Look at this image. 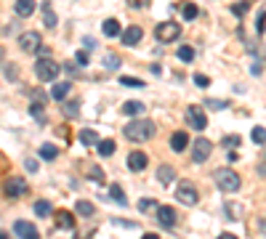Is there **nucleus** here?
<instances>
[{
	"mask_svg": "<svg viewBox=\"0 0 266 239\" xmlns=\"http://www.w3.org/2000/svg\"><path fill=\"white\" fill-rule=\"evenodd\" d=\"M240 141H242L240 136H224V141H221V143H224L226 149H237V146H240Z\"/></svg>",
	"mask_w": 266,
	"mask_h": 239,
	"instance_id": "37",
	"label": "nucleus"
},
{
	"mask_svg": "<svg viewBox=\"0 0 266 239\" xmlns=\"http://www.w3.org/2000/svg\"><path fill=\"white\" fill-rule=\"evenodd\" d=\"M200 16V8L194 6V3H184V19L192 21V19H197Z\"/></svg>",
	"mask_w": 266,
	"mask_h": 239,
	"instance_id": "30",
	"label": "nucleus"
},
{
	"mask_svg": "<svg viewBox=\"0 0 266 239\" xmlns=\"http://www.w3.org/2000/svg\"><path fill=\"white\" fill-rule=\"evenodd\" d=\"M205 106H211V109H226V101H218V99H208Z\"/></svg>",
	"mask_w": 266,
	"mask_h": 239,
	"instance_id": "39",
	"label": "nucleus"
},
{
	"mask_svg": "<svg viewBox=\"0 0 266 239\" xmlns=\"http://www.w3.org/2000/svg\"><path fill=\"white\" fill-rule=\"evenodd\" d=\"M141 38H144V29L138 27V24L123 29V45H136V43H141Z\"/></svg>",
	"mask_w": 266,
	"mask_h": 239,
	"instance_id": "12",
	"label": "nucleus"
},
{
	"mask_svg": "<svg viewBox=\"0 0 266 239\" xmlns=\"http://www.w3.org/2000/svg\"><path fill=\"white\" fill-rule=\"evenodd\" d=\"M157 202L155 199H141V202H138V210H141V213H157Z\"/></svg>",
	"mask_w": 266,
	"mask_h": 239,
	"instance_id": "32",
	"label": "nucleus"
},
{
	"mask_svg": "<svg viewBox=\"0 0 266 239\" xmlns=\"http://www.w3.org/2000/svg\"><path fill=\"white\" fill-rule=\"evenodd\" d=\"M104 64H107V69H117L120 67V58L114 53H107V56H104Z\"/></svg>",
	"mask_w": 266,
	"mask_h": 239,
	"instance_id": "38",
	"label": "nucleus"
},
{
	"mask_svg": "<svg viewBox=\"0 0 266 239\" xmlns=\"http://www.w3.org/2000/svg\"><path fill=\"white\" fill-rule=\"evenodd\" d=\"M123 133H125V138H128V141H133V143H144V141H149V138H155L157 128H155V123H152V120L136 117L133 123H128V125L123 128Z\"/></svg>",
	"mask_w": 266,
	"mask_h": 239,
	"instance_id": "1",
	"label": "nucleus"
},
{
	"mask_svg": "<svg viewBox=\"0 0 266 239\" xmlns=\"http://www.w3.org/2000/svg\"><path fill=\"white\" fill-rule=\"evenodd\" d=\"M149 3H152V0H128L131 8H149Z\"/></svg>",
	"mask_w": 266,
	"mask_h": 239,
	"instance_id": "42",
	"label": "nucleus"
},
{
	"mask_svg": "<svg viewBox=\"0 0 266 239\" xmlns=\"http://www.w3.org/2000/svg\"><path fill=\"white\" fill-rule=\"evenodd\" d=\"M261 226H263V229H266V221H263V223H261Z\"/></svg>",
	"mask_w": 266,
	"mask_h": 239,
	"instance_id": "47",
	"label": "nucleus"
},
{
	"mask_svg": "<svg viewBox=\"0 0 266 239\" xmlns=\"http://www.w3.org/2000/svg\"><path fill=\"white\" fill-rule=\"evenodd\" d=\"M248 11H250V0H240V3H234V6H232V14H234V16H240V19L245 16Z\"/></svg>",
	"mask_w": 266,
	"mask_h": 239,
	"instance_id": "29",
	"label": "nucleus"
},
{
	"mask_svg": "<svg viewBox=\"0 0 266 239\" xmlns=\"http://www.w3.org/2000/svg\"><path fill=\"white\" fill-rule=\"evenodd\" d=\"M53 221H56V226H59V229H64V231H75V215L69 213V210H56Z\"/></svg>",
	"mask_w": 266,
	"mask_h": 239,
	"instance_id": "11",
	"label": "nucleus"
},
{
	"mask_svg": "<svg viewBox=\"0 0 266 239\" xmlns=\"http://www.w3.org/2000/svg\"><path fill=\"white\" fill-rule=\"evenodd\" d=\"M43 21H45V27H48V29H53V27H56V21H59L51 6H43Z\"/></svg>",
	"mask_w": 266,
	"mask_h": 239,
	"instance_id": "26",
	"label": "nucleus"
},
{
	"mask_svg": "<svg viewBox=\"0 0 266 239\" xmlns=\"http://www.w3.org/2000/svg\"><path fill=\"white\" fill-rule=\"evenodd\" d=\"M80 143H85V146H94V143H99V136H96V130H80Z\"/></svg>",
	"mask_w": 266,
	"mask_h": 239,
	"instance_id": "25",
	"label": "nucleus"
},
{
	"mask_svg": "<svg viewBox=\"0 0 266 239\" xmlns=\"http://www.w3.org/2000/svg\"><path fill=\"white\" fill-rule=\"evenodd\" d=\"M59 69L62 67L48 56H40L38 62H35V75H38V80H43V82H53L56 75H59Z\"/></svg>",
	"mask_w": 266,
	"mask_h": 239,
	"instance_id": "3",
	"label": "nucleus"
},
{
	"mask_svg": "<svg viewBox=\"0 0 266 239\" xmlns=\"http://www.w3.org/2000/svg\"><path fill=\"white\" fill-rule=\"evenodd\" d=\"M253 141H256V143H266V128H261V125H256V128H253Z\"/></svg>",
	"mask_w": 266,
	"mask_h": 239,
	"instance_id": "36",
	"label": "nucleus"
},
{
	"mask_svg": "<svg viewBox=\"0 0 266 239\" xmlns=\"http://www.w3.org/2000/svg\"><path fill=\"white\" fill-rule=\"evenodd\" d=\"M29 194V186L24 178H8L6 181V197H24Z\"/></svg>",
	"mask_w": 266,
	"mask_h": 239,
	"instance_id": "9",
	"label": "nucleus"
},
{
	"mask_svg": "<svg viewBox=\"0 0 266 239\" xmlns=\"http://www.w3.org/2000/svg\"><path fill=\"white\" fill-rule=\"evenodd\" d=\"M155 218H157V223L160 226H165V229H173V226H176V210L173 207H168V205H160L157 207V213H155Z\"/></svg>",
	"mask_w": 266,
	"mask_h": 239,
	"instance_id": "10",
	"label": "nucleus"
},
{
	"mask_svg": "<svg viewBox=\"0 0 266 239\" xmlns=\"http://www.w3.org/2000/svg\"><path fill=\"white\" fill-rule=\"evenodd\" d=\"M14 234L29 239V236H38V229H35L29 221H16V223H14Z\"/></svg>",
	"mask_w": 266,
	"mask_h": 239,
	"instance_id": "15",
	"label": "nucleus"
},
{
	"mask_svg": "<svg viewBox=\"0 0 266 239\" xmlns=\"http://www.w3.org/2000/svg\"><path fill=\"white\" fill-rule=\"evenodd\" d=\"M77 112H80V101H67L64 104V114L67 117H77Z\"/></svg>",
	"mask_w": 266,
	"mask_h": 239,
	"instance_id": "33",
	"label": "nucleus"
},
{
	"mask_svg": "<svg viewBox=\"0 0 266 239\" xmlns=\"http://www.w3.org/2000/svg\"><path fill=\"white\" fill-rule=\"evenodd\" d=\"M194 82H197L200 88H208V85H211V77H205V75H194Z\"/></svg>",
	"mask_w": 266,
	"mask_h": 239,
	"instance_id": "43",
	"label": "nucleus"
},
{
	"mask_svg": "<svg viewBox=\"0 0 266 239\" xmlns=\"http://www.w3.org/2000/svg\"><path fill=\"white\" fill-rule=\"evenodd\" d=\"M51 202L48 199H38V202H35V215H40V218H48V215H51Z\"/></svg>",
	"mask_w": 266,
	"mask_h": 239,
	"instance_id": "24",
	"label": "nucleus"
},
{
	"mask_svg": "<svg viewBox=\"0 0 266 239\" xmlns=\"http://www.w3.org/2000/svg\"><path fill=\"white\" fill-rule=\"evenodd\" d=\"M146 162H149V160H146V154H144V152H131V154H128V167H131L133 173L144 170Z\"/></svg>",
	"mask_w": 266,
	"mask_h": 239,
	"instance_id": "14",
	"label": "nucleus"
},
{
	"mask_svg": "<svg viewBox=\"0 0 266 239\" xmlns=\"http://www.w3.org/2000/svg\"><path fill=\"white\" fill-rule=\"evenodd\" d=\"M75 62H77V64H88V53H85V51H77V53H75Z\"/></svg>",
	"mask_w": 266,
	"mask_h": 239,
	"instance_id": "45",
	"label": "nucleus"
},
{
	"mask_svg": "<svg viewBox=\"0 0 266 239\" xmlns=\"http://www.w3.org/2000/svg\"><path fill=\"white\" fill-rule=\"evenodd\" d=\"M6 69H3V75H6V80H16V69H14V64H3Z\"/></svg>",
	"mask_w": 266,
	"mask_h": 239,
	"instance_id": "41",
	"label": "nucleus"
},
{
	"mask_svg": "<svg viewBox=\"0 0 266 239\" xmlns=\"http://www.w3.org/2000/svg\"><path fill=\"white\" fill-rule=\"evenodd\" d=\"M187 123L194 128V130H205L208 128V117H205V112H202V106H187Z\"/></svg>",
	"mask_w": 266,
	"mask_h": 239,
	"instance_id": "7",
	"label": "nucleus"
},
{
	"mask_svg": "<svg viewBox=\"0 0 266 239\" xmlns=\"http://www.w3.org/2000/svg\"><path fill=\"white\" fill-rule=\"evenodd\" d=\"M211 152H213V143L208 138H197L192 143V160L194 162H205L208 157H211Z\"/></svg>",
	"mask_w": 266,
	"mask_h": 239,
	"instance_id": "8",
	"label": "nucleus"
},
{
	"mask_svg": "<svg viewBox=\"0 0 266 239\" xmlns=\"http://www.w3.org/2000/svg\"><path fill=\"white\" fill-rule=\"evenodd\" d=\"M69 82H53V88H51V99L53 101H62V99H67V93H69Z\"/></svg>",
	"mask_w": 266,
	"mask_h": 239,
	"instance_id": "21",
	"label": "nucleus"
},
{
	"mask_svg": "<svg viewBox=\"0 0 266 239\" xmlns=\"http://www.w3.org/2000/svg\"><path fill=\"white\" fill-rule=\"evenodd\" d=\"M250 72H253V75H261V62H253V67H250Z\"/></svg>",
	"mask_w": 266,
	"mask_h": 239,
	"instance_id": "46",
	"label": "nucleus"
},
{
	"mask_svg": "<svg viewBox=\"0 0 266 239\" xmlns=\"http://www.w3.org/2000/svg\"><path fill=\"white\" fill-rule=\"evenodd\" d=\"M263 27H266V8H261V14H258V21H256V29H258V35L263 32Z\"/></svg>",
	"mask_w": 266,
	"mask_h": 239,
	"instance_id": "40",
	"label": "nucleus"
},
{
	"mask_svg": "<svg viewBox=\"0 0 266 239\" xmlns=\"http://www.w3.org/2000/svg\"><path fill=\"white\" fill-rule=\"evenodd\" d=\"M213 181H216V186L221 189L224 194H234V191L242 186L240 175L232 170V167H218V170L213 173Z\"/></svg>",
	"mask_w": 266,
	"mask_h": 239,
	"instance_id": "2",
	"label": "nucleus"
},
{
	"mask_svg": "<svg viewBox=\"0 0 266 239\" xmlns=\"http://www.w3.org/2000/svg\"><path fill=\"white\" fill-rule=\"evenodd\" d=\"M109 197L117 202V205H128V199H125V194H123V189L117 186V184H112L109 186Z\"/></svg>",
	"mask_w": 266,
	"mask_h": 239,
	"instance_id": "27",
	"label": "nucleus"
},
{
	"mask_svg": "<svg viewBox=\"0 0 266 239\" xmlns=\"http://www.w3.org/2000/svg\"><path fill=\"white\" fill-rule=\"evenodd\" d=\"M176 199L181 202V205H197L200 202V194H197V186H194L192 181H181L176 186Z\"/></svg>",
	"mask_w": 266,
	"mask_h": 239,
	"instance_id": "4",
	"label": "nucleus"
},
{
	"mask_svg": "<svg viewBox=\"0 0 266 239\" xmlns=\"http://www.w3.org/2000/svg\"><path fill=\"white\" fill-rule=\"evenodd\" d=\"M176 56L181 58V62H192V58H194V48H189V45H181L179 51H176Z\"/></svg>",
	"mask_w": 266,
	"mask_h": 239,
	"instance_id": "31",
	"label": "nucleus"
},
{
	"mask_svg": "<svg viewBox=\"0 0 266 239\" xmlns=\"http://www.w3.org/2000/svg\"><path fill=\"white\" fill-rule=\"evenodd\" d=\"M19 48H21L24 53H38L40 48H43V38H40V32H35V29L21 32V35H19Z\"/></svg>",
	"mask_w": 266,
	"mask_h": 239,
	"instance_id": "6",
	"label": "nucleus"
},
{
	"mask_svg": "<svg viewBox=\"0 0 266 239\" xmlns=\"http://www.w3.org/2000/svg\"><path fill=\"white\" fill-rule=\"evenodd\" d=\"M144 109H146V106H144L141 101H125L120 112H123V114H128V117H141Z\"/></svg>",
	"mask_w": 266,
	"mask_h": 239,
	"instance_id": "17",
	"label": "nucleus"
},
{
	"mask_svg": "<svg viewBox=\"0 0 266 239\" xmlns=\"http://www.w3.org/2000/svg\"><path fill=\"white\" fill-rule=\"evenodd\" d=\"M56 154H59V149H56L53 143H43L40 146V157L43 160H56Z\"/></svg>",
	"mask_w": 266,
	"mask_h": 239,
	"instance_id": "28",
	"label": "nucleus"
},
{
	"mask_svg": "<svg viewBox=\"0 0 266 239\" xmlns=\"http://www.w3.org/2000/svg\"><path fill=\"white\" fill-rule=\"evenodd\" d=\"M101 32L107 35V38H117V35H123L120 21H117V19H107V21L101 24Z\"/></svg>",
	"mask_w": 266,
	"mask_h": 239,
	"instance_id": "18",
	"label": "nucleus"
},
{
	"mask_svg": "<svg viewBox=\"0 0 266 239\" xmlns=\"http://www.w3.org/2000/svg\"><path fill=\"white\" fill-rule=\"evenodd\" d=\"M96 146H99V154H101V157H112V154H114V141H112V138H101Z\"/></svg>",
	"mask_w": 266,
	"mask_h": 239,
	"instance_id": "23",
	"label": "nucleus"
},
{
	"mask_svg": "<svg viewBox=\"0 0 266 239\" xmlns=\"http://www.w3.org/2000/svg\"><path fill=\"white\" fill-rule=\"evenodd\" d=\"M75 213H77V215H85V218H91V215H96V207L91 205V202L80 199V202H75Z\"/></svg>",
	"mask_w": 266,
	"mask_h": 239,
	"instance_id": "22",
	"label": "nucleus"
},
{
	"mask_svg": "<svg viewBox=\"0 0 266 239\" xmlns=\"http://www.w3.org/2000/svg\"><path fill=\"white\" fill-rule=\"evenodd\" d=\"M173 178H176V170H173L170 165H160V167H157V181L163 184V186H168Z\"/></svg>",
	"mask_w": 266,
	"mask_h": 239,
	"instance_id": "19",
	"label": "nucleus"
},
{
	"mask_svg": "<svg viewBox=\"0 0 266 239\" xmlns=\"http://www.w3.org/2000/svg\"><path fill=\"white\" fill-rule=\"evenodd\" d=\"M120 82H123V85H128V88H144L141 80H138V77H128V75H123Z\"/></svg>",
	"mask_w": 266,
	"mask_h": 239,
	"instance_id": "34",
	"label": "nucleus"
},
{
	"mask_svg": "<svg viewBox=\"0 0 266 239\" xmlns=\"http://www.w3.org/2000/svg\"><path fill=\"white\" fill-rule=\"evenodd\" d=\"M189 146V136H187V130H176V133L170 136V149L173 152H184Z\"/></svg>",
	"mask_w": 266,
	"mask_h": 239,
	"instance_id": "13",
	"label": "nucleus"
},
{
	"mask_svg": "<svg viewBox=\"0 0 266 239\" xmlns=\"http://www.w3.org/2000/svg\"><path fill=\"white\" fill-rule=\"evenodd\" d=\"M224 213H226V218H229V221H240V218H242V213H245V207L237 205V202H226V205H224Z\"/></svg>",
	"mask_w": 266,
	"mask_h": 239,
	"instance_id": "20",
	"label": "nucleus"
},
{
	"mask_svg": "<svg viewBox=\"0 0 266 239\" xmlns=\"http://www.w3.org/2000/svg\"><path fill=\"white\" fill-rule=\"evenodd\" d=\"M24 167H27V170H29V173H38V160H32V157H27V160H24Z\"/></svg>",
	"mask_w": 266,
	"mask_h": 239,
	"instance_id": "44",
	"label": "nucleus"
},
{
	"mask_svg": "<svg viewBox=\"0 0 266 239\" xmlns=\"http://www.w3.org/2000/svg\"><path fill=\"white\" fill-rule=\"evenodd\" d=\"M88 178H91L94 184H104V181H107V175H104V170H101V167H94V170L88 173Z\"/></svg>",
	"mask_w": 266,
	"mask_h": 239,
	"instance_id": "35",
	"label": "nucleus"
},
{
	"mask_svg": "<svg viewBox=\"0 0 266 239\" xmlns=\"http://www.w3.org/2000/svg\"><path fill=\"white\" fill-rule=\"evenodd\" d=\"M35 8H38V3H35V0H16V3H14L16 16H32Z\"/></svg>",
	"mask_w": 266,
	"mask_h": 239,
	"instance_id": "16",
	"label": "nucleus"
},
{
	"mask_svg": "<svg viewBox=\"0 0 266 239\" xmlns=\"http://www.w3.org/2000/svg\"><path fill=\"white\" fill-rule=\"evenodd\" d=\"M179 35H181V24H176V21H163L155 27V38L160 43H173V40H179Z\"/></svg>",
	"mask_w": 266,
	"mask_h": 239,
	"instance_id": "5",
	"label": "nucleus"
}]
</instances>
